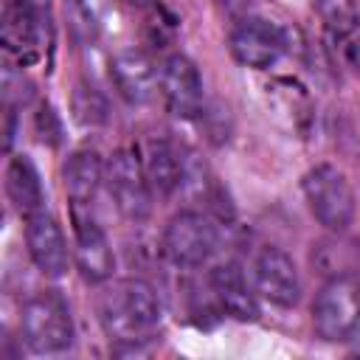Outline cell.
Returning a JSON list of instances; mask_svg holds the SVG:
<instances>
[{
  "label": "cell",
  "instance_id": "17",
  "mask_svg": "<svg viewBox=\"0 0 360 360\" xmlns=\"http://www.w3.org/2000/svg\"><path fill=\"white\" fill-rule=\"evenodd\" d=\"M65 194L70 208H90L98 188L104 186V160L96 149H76L62 166Z\"/></svg>",
  "mask_w": 360,
  "mask_h": 360
},
{
  "label": "cell",
  "instance_id": "16",
  "mask_svg": "<svg viewBox=\"0 0 360 360\" xmlns=\"http://www.w3.org/2000/svg\"><path fill=\"white\" fill-rule=\"evenodd\" d=\"M141 163L152 191L160 197H172L186 180V160L169 138H149L143 143Z\"/></svg>",
  "mask_w": 360,
  "mask_h": 360
},
{
  "label": "cell",
  "instance_id": "20",
  "mask_svg": "<svg viewBox=\"0 0 360 360\" xmlns=\"http://www.w3.org/2000/svg\"><path fill=\"white\" fill-rule=\"evenodd\" d=\"M37 135L42 143H51V146L59 143V138H62V124L51 104H42L37 112Z\"/></svg>",
  "mask_w": 360,
  "mask_h": 360
},
{
  "label": "cell",
  "instance_id": "11",
  "mask_svg": "<svg viewBox=\"0 0 360 360\" xmlns=\"http://www.w3.org/2000/svg\"><path fill=\"white\" fill-rule=\"evenodd\" d=\"M25 245L34 267L48 278H62L70 267V248L65 239L62 225L42 208L31 217H25Z\"/></svg>",
  "mask_w": 360,
  "mask_h": 360
},
{
  "label": "cell",
  "instance_id": "6",
  "mask_svg": "<svg viewBox=\"0 0 360 360\" xmlns=\"http://www.w3.org/2000/svg\"><path fill=\"white\" fill-rule=\"evenodd\" d=\"M160 245L174 267H202L217 253L219 233L202 211H177L166 222Z\"/></svg>",
  "mask_w": 360,
  "mask_h": 360
},
{
  "label": "cell",
  "instance_id": "2",
  "mask_svg": "<svg viewBox=\"0 0 360 360\" xmlns=\"http://www.w3.org/2000/svg\"><path fill=\"white\" fill-rule=\"evenodd\" d=\"M20 335L22 343L34 354H59L73 346L76 326L70 315V304L59 290L34 292L20 312Z\"/></svg>",
  "mask_w": 360,
  "mask_h": 360
},
{
  "label": "cell",
  "instance_id": "4",
  "mask_svg": "<svg viewBox=\"0 0 360 360\" xmlns=\"http://www.w3.org/2000/svg\"><path fill=\"white\" fill-rule=\"evenodd\" d=\"M312 326L321 340L346 343L360 335V278L332 276L312 301Z\"/></svg>",
  "mask_w": 360,
  "mask_h": 360
},
{
  "label": "cell",
  "instance_id": "9",
  "mask_svg": "<svg viewBox=\"0 0 360 360\" xmlns=\"http://www.w3.org/2000/svg\"><path fill=\"white\" fill-rule=\"evenodd\" d=\"M73 214V262L84 281L104 284L112 278L115 270V253L112 245L93 217L90 208H70Z\"/></svg>",
  "mask_w": 360,
  "mask_h": 360
},
{
  "label": "cell",
  "instance_id": "7",
  "mask_svg": "<svg viewBox=\"0 0 360 360\" xmlns=\"http://www.w3.org/2000/svg\"><path fill=\"white\" fill-rule=\"evenodd\" d=\"M323 42L335 65L360 73V8L354 0H315Z\"/></svg>",
  "mask_w": 360,
  "mask_h": 360
},
{
  "label": "cell",
  "instance_id": "21",
  "mask_svg": "<svg viewBox=\"0 0 360 360\" xmlns=\"http://www.w3.org/2000/svg\"><path fill=\"white\" fill-rule=\"evenodd\" d=\"M124 6H129V8H149L152 6V0H121Z\"/></svg>",
  "mask_w": 360,
  "mask_h": 360
},
{
  "label": "cell",
  "instance_id": "18",
  "mask_svg": "<svg viewBox=\"0 0 360 360\" xmlns=\"http://www.w3.org/2000/svg\"><path fill=\"white\" fill-rule=\"evenodd\" d=\"M6 194H8L11 205L17 208V214H22V217H31V214L42 211L45 191H42L39 172H37V166L28 155H11L8 158V163H6Z\"/></svg>",
  "mask_w": 360,
  "mask_h": 360
},
{
  "label": "cell",
  "instance_id": "14",
  "mask_svg": "<svg viewBox=\"0 0 360 360\" xmlns=\"http://www.w3.org/2000/svg\"><path fill=\"white\" fill-rule=\"evenodd\" d=\"M110 79H112L118 96L129 104H146L158 93V68L138 48H124L112 56Z\"/></svg>",
  "mask_w": 360,
  "mask_h": 360
},
{
  "label": "cell",
  "instance_id": "15",
  "mask_svg": "<svg viewBox=\"0 0 360 360\" xmlns=\"http://www.w3.org/2000/svg\"><path fill=\"white\" fill-rule=\"evenodd\" d=\"M208 287H211V292H214V298L225 315H231L236 321L259 318V295H256V290L248 287L239 264H233V262L217 264L208 273Z\"/></svg>",
  "mask_w": 360,
  "mask_h": 360
},
{
  "label": "cell",
  "instance_id": "10",
  "mask_svg": "<svg viewBox=\"0 0 360 360\" xmlns=\"http://www.w3.org/2000/svg\"><path fill=\"white\" fill-rule=\"evenodd\" d=\"M253 290L273 307H295L301 301V276L292 256L276 245L262 248L253 259Z\"/></svg>",
  "mask_w": 360,
  "mask_h": 360
},
{
  "label": "cell",
  "instance_id": "3",
  "mask_svg": "<svg viewBox=\"0 0 360 360\" xmlns=\"http://www.w3.org/2000/svg\"><path fill=\"white\" fill-rule=\"evenodd\" d=\"M301 191L318 225H323L332 233H340L352 225L357 200H354V188L343 169H338L335 163L312 166L301 180Z\"/></svg>",
  "mask_w": 360,
  "mask_h": 360
},
{
  "label": "cell",
  "instance_id": "8",
  "mask_svg": "<svg viewBox=\"0 0 360 360\" xmlns=\"http://www.w3.org/2000/svg\"><path fill=\"white\" fill-rule=\"evenodd\" d=\"M231 53L250 70H267L287 53V31L264 17H245L231 28Z\"/></svg>",
  "mask_w": 360,
  "mask_h": 360
},
{
  "label": "cell",
  "instance_id": "19",
  "mask_svg": "<svg viewBox=\"0 0 360 360\" xmlns=\"http://www.w3.org/2000/svg\"><path fill=\"white\" fill-rule=\"evenodd\" d=\"M73 118L82 127H98L107 121V101L104 96L90 87V84H79L73 93Z\"/></svg>",
  "mask_w": 360,
  "mask_h": 360
},
{
  "label": "cell",
  "instance_id": "1",
  "mask_svg": "<svg viewBox=\"0 0 360 360\" xmlns=\"http://www.w3.org/2000/svg\"><path fill=\"white\" fill-rule=\"evenodd\" d=\"M98 321L110 340H146L163 321V307L155 287L143 278H118L98 295Z\"/></svg>",
  "mask_w": 360,
  "mask_h": 360
},
{
  "label": "cell",
  "instance_id": "13",
  "mask_svg": "<svg viewBox=\"0 0 360 360\" xmlns=\"http://www.w3.org/2000/svg\"><path fill=\"white\" fill-rule=\"evenodd\" d=\"M42 25L39 11L31 0H6L0 14V42L6 56L17 62H34L39 53Z\"/></svg>",
  "mask_w": 360,
  "mask_h": 360
},
{
  "label": "cell",
  "instance_id": "12",
  "mask_svg": "<svg viewBox=\"0 0 360 360\" xmlns=\"http://www.w3.org/2000/svg\"><path fill=\"white\" fill-rule=\"evenodd\" d=\"M158 93L174 115H197L202 107V79L197 65L183 53H169L158 68Z\"/></svg>",
  "mask_w": 360,
  "mask_h": 360
},
{
  "label": "cell",
  "instance_id": "5",
  "mask_svg": "<svg viewBox=\"0 0 360 360\" xmlns=\"http://www.w3.org/2000/svg\"><path fill=\"white\" fill-rule=\"evenodd\" d=\"M104 188L124 219L141 222L149 217L155 191L146 180L141 155L135 149H115L104 160Z\"/></svg>",
  "mask_w": 360,
  "mask_h": 360
}]
</instances>
